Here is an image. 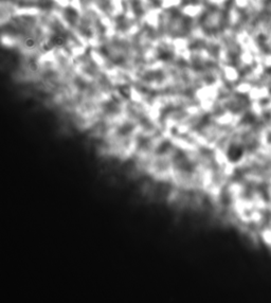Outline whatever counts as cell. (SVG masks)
<instances>
[{"mask_svg":"<svg viewBox=\"0 0 271 303\" xmlns=\"http://www.w3.org/2000/svg\"><path fill=\"white\" fill-rule=\"evenodd\" d=\"M51 41H52V44L55 45V46H57V47L64 46L65 43H66L65 38H64L62 35H55V36H53V38H52V40Z\"/></svg>","mask_w":271,"mask_h":303,"instance_id":"obj_1","label":"cell"}]
</instances>
